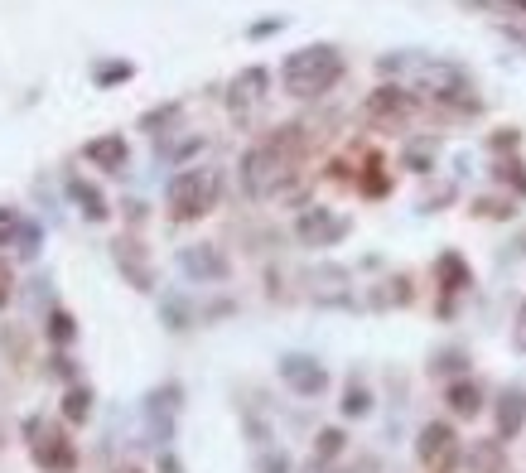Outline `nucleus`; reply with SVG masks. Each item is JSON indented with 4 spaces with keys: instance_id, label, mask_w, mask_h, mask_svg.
Here are the masks:
<instances>
[{
    "instance_id": "f257e3e1",
    "label": "nucleus",
    "mask_w": 526,
    "mask_h": 473,
    "mask_svg": "<svg viewBox=\"0 0 526 473\" xmlns=\"http://www.w3.org/2000/svg\"><path fill=\"white\" fill-rule=\"evenodd\" d=\"M300 160H305V136L300 126H280L271 140L251 145L242 155V184H247L251 198H276L295 174H300Z\"/></svg>"
},
{
    "instance_id": "f03ea898",
    "label": "nucleus",
    "mask_w": 526,
    "mask_h": 473,
    "mask_svg": "<svg viewBox=\"0 0 526 473\" xmlns=\"http://www.w3.org/2000/svg\"><path fill=\"white\" fill-rule=\"evenodd\" d=\"M343 73H348V63H343V54L333 44H305V49H295L280 63V87H285V97L309 102V97L333 92L343 83Z\"/></svg>"
},
{
    "instance_id": "7ed1b4c3",
    "label": "nucleus",
    "mask_w": 526,
    "mask_h": 473,
    "mask_svg": "<svg viewBox=\"0 0 526 473\" xmlns=\"http://www.w3.org/2000/svg\"><path fill=\"white\" fill-rule=\"evenodd\" d=\"M218 203V174L213 169H179L165 189V208L174 223H198Z\"/></svg>"
},
{
    "instance_id": "20e7f679",
    "label": "nucleus",
    "mask_w": 526,
    "mask_h": 473,
    "mask_svg": "<svg viewBox=\"0 0 526 473\" xmlns=\"http://www.w3.org/2000/svg\"><path fill=\"white\" fill-rule=\"evenodd\" d=\"M416 92H425L430 102H440V107H454V112H478V97H473L469 87V73L459 68V63H420L416 73Z\"/></svg>"
},
{
    "instance_id": "39448f33",
    "label": "nucleus",
    "mask_w": 526,
    "mask_h": 473,
    "mask_svg": "<svg viewBox=\"0 0 526 473\" xmlns=\"http://www.w3.org/2000/svg\"><path fill=\"white\" fill-rule=\"evenodd\" d=\"M25 445H29L34 469H44V473H73L78 469V449H73V440L58 430L54 420L29 416L25 420Z\"/></svg>"
},
{
    "instance_id": "423d86ee",
    "label": "nucleus",
    "mask_w": 526,
    "mask_h": 473,
    "mask_svg": "<svg viewBox=\"0 0 526 473\" xmlns=\"http://www.w3.org/2000/svg\"><path fill=\"white\" fill-rule=\"evenodd\" d=\"M416 459L425 473H454L464 464V440L449 420H430L416 440Z\"/></svg>"
},
{
    "instance_id": "0eeeda50",
    "label": "nucleus",
    "mask_w": 526,
    "mask_h": 473,
    "mask_svg": "<svg viewBox=\"0 0 526 473\" xmlns=\"http://www.w3.org/2000/svg\"><path fill=\"white\" fill-rule=\"evenodd\" d=\"M416 92L401 83H382L377 92H367V102H362V116L372 121V126H382V131H396V126H406L411 116H416Z\"/></svg>"
},
{
    "instance_id": "6e6552de",
    "label": "nucleus",
    "mask_w": 526,
    "mask_h": 473,
    "mask_svg": "<svg viewBox=\"0 0 526 473\" xmlns=\"http://www.w3.org/2000/svg\"><path fill=\"white\" fill-rule=\"evenodd\" d=\"M348 232H353V218H343V213H333V208H305L300 223H295V237H300L305 247H338Z\"/></svg>"
},
{
    "instance_id": "1a4fd4ad",
    "label": "nucleus",
    "mask_w": 526,
    "mask_h": 473,
    "mask_svg": "<svg viewBox=\"0 0 526 473\" xmlns=\"http://www.w3.org/2000/svg\"><path fill=\"white\" fill-rule=\"evenodd\" d=\"M280 382L295 391V396H324L329 372H324V362L305 358V353H285V358H280Z\"/></svg>"
},
{
    "instance_id": "9d476101",
    "label": "nucleus",
    "mask_w": 526,
    "mask_h": 473,
    "mask_svg": "<svg viewBox=\"0 0 526 473\" xmlns=\"http://www.w3.org/2000/svg\"><path fill=\"white\" fill-rule=\"evenodd\" d=\"M83 160L92 169L121 174V169H126V160H131V145H126V136H121V131H111V136H92L83 145Z\"/></svg>"
},
{
    "instance_id": "9b49d317",
    "label": "nucleus",
    "mask_w": 526,
    "mask_h": 473,
    "mask_svg": "<svg viewBox=\"0 0 526 473\" xmlns=\"http://www.w3.org/2000/svg\"><path fill=\"white\" fill-rule=\"evenodd\" d=\"M266 87H271V73L266 68H242L237 78H232V87H227V107H232V116H247L261 97H266Z\"/></svg>"
},
{
    "instance_id": "f8f14e48",
    "label": "nucleus",
    "mask_w": 526,
    "mask_h": 473,
    "mask_svg": "<svg viewBox=\"0 0 526 473\" xmlns=\"http://www.w3.org/2000/svg\"><path fill=\"white\" fill-rule=\"evenodd\" d=\"M111 256H116L121 276L131 280L136 290H155V276H150V261H145V247H140L136 237H116V242H111Z\"/></svg>"
},
{
    "instance_id": "ddd939ff",
    "label": "nucleus",
    "mask_w": 526,
    "mask_h": 473,
    "mask_svg": "<svg viewBox=\"0 0 526 473\" xmlns=\"http://www.w3.org/2000/svg\"><path fill=\"white\" fill-rule=\"evenodd\" d=\"M179 271L194 280H227V256H222L218 247H184L179 251Z\"/></svg>"
},
{
    "instance_id": "4468645a",
    "label": "nucleus",
    "mask_w": 526,
    "mask_h": 473,
    "mask_svg": "<svg viewBox=\"0 0 526 473\" xmlns=\"http://www.w3.org/2000/svg\"><path fill=\"white\" fill-rule=\"evenodd\" d=\"M68 198H73V208L83 213L87 223H107V218H111L107 194H102L92 179H83V174H73V179H68Z\"/></svg>"
},
{
    "instance_id": "2eb2a0df",
    "label": "nucleus",
    "mask_w": 526,
    "mask_h": 473,
    "mask_svg": "<svg viewBox=\"0 0 526 473\" xmlns=\"http://www.w3.org/2000/svg\"><path fill=\"white\" fill-rule=\"evenodd\" d=\"M526 425V387H502L498 396V440H517Z\"/></svg>"
},
{
    "instance_id": "dca6fc26",
    "label": "nucleus",
    "mask_w": 526,
    "mask_h": 473,
    "mask_svg": "<svg viewBox=\"0 0 526 473\" xmlns=\"http://www.w3.org/2000/svg\"><path fill=\"white\" fill-rule=\"evenodd\" d=\"M435 280H440L444 295H464V290L473 285V271H469V261H464L459 251H444L440 261H435Z\"/></svg>"
},
{
    "instance_id": "f3484780",
    "label": "nucleus",
    "mask_w": 526,
    "mask_h": 473,
    "mask_svg": "<svg viewBox=\"0 0 526 473\" xmlns=\"http://www.w3.org/2000/svg\"><path fill=\"white\" fill-rule=\"evenodd\" d=\"M444 401H449V411H454L459 420H473L478 411H483V391H478V382H469V377L449 382V391H444Z\"/></svg>"
},
{
    "instance_id": "a211bd4d",
    "label": "nucleus",
    "mask_w": 526,
    "mask_h": 473,
    "mask_svg": "<svg viewBox=\"0 0 526 473\" xmlns=\"http://www.w3.org/2000/svg\"><path fill=\"white\" fill-rule=\"evenodd\" d=\"M87 416H92V387L73 382V387L63 391V420L68 425H87Z\"/></svg>"
},
{
    "instance_id": "6ab92c4d",
    "label": "nucleus",
    "mask_w": 526,
    "mask_h": 473,
    "mask_svg": "<svg viewBox=\"0 0 526 473\" xmlns=\"http://www.w3.org/2000/svg\"><path fill=\"white\" fill-rule=\"evenodd\" d=\"M131 78H136V63L131 58H102L92 68V83L97 87H116V83H131Z\"/></svg>"
},
{
    "instance_id": "aec40b11",
    "label": "nucleus",
    "mask_w": 526,
    "mask_h": 473,
    "mask_svg": "<svg viewBox=\"0 0 526 473\" xmlns=\"http://www.w3.org/2000/svg\"><path fill=\"white\" fill-rule=\"evenodd\" d=\"M44 338H49L54 348H68V343H78V319H73L68 309H54V314L44 319Z\"/></svg>"
},
{
    "instance_id": "412c9836",
    "label": "nucleus",
    "mask_w": 526,
    "mask_h": 473,
    "mask_svg": "<svg viewBox=\"0 0 526 473\" xmlns=\"http://www.w3.org/2000/svg\"><path fill=\"white\" fill-rule=\"evenodd\" d=\"M358 189H362L367 198L391 194V179H387V169H382V155H367V169L358 174Z\"/></svg>"
},
{
    "instance_id": "4be33fe9",
    "label": "nucleus",
    "mask_w": 526,
    "mask_h": 473,
    "mask_svg": "<svg viewBox=\"0 0 526 473\" xmlns=\"http://www.w3.org/2000/svg\"><path fill=\"white\" fill-rule=\"evenodd\" d=\"M343 445H348V435H343L338 425L319 430V435H314V464H329V459H338V454H343Z\"/></svg>"
},
{
    "instance_id": "5701e85b",
    "label": "nucleus",
    "mask_w": 526,
    "mask_h": 473,
    "mask_svg": "<svg viewBox=\"0 0 526 473\" xmlns=\"http://www.w3.org/2000/svg\"><path fill=\"white\" fill-rule=\"evenodd\" d=\"M367 411H372V391L362 387V382H348V391H343V416L362 420Z\"/></svg>"
},
{
    "instance_id": "b1692460",
    "label": "nucleus",
    "mask_w": 526,
    "mask_h": 473,
    "mask_svg": "<svg viewBox=\"0 0 526 473\" xmlns=\"http://www.w3.org/2000/svg\"><path fill=\"white\" fill-rule=\"evenodd\" d=\"M517 213V203L512 198H473V218H512Z\"/></svg>"
},
{
    "instance_id": "393cba45",
    "label": "nucleus",
    "mask_w": 526,
    "mask_h": 473,
    "mask_svg": "<svg viewBox=\"0 0 526 473\" xmlns=\"http://www.w3.org/2000/svg\"><path fill=\"white\" fill-rule=\"evenodd\" d=\"M459 5H469V10H493V15H517V20H526V0H459Z\"/></svg>"
},
{
    "instance_id": "a878e982",
    "label": "nucleus",
    "mask_w": 526,
    "mask_h": 473,
    "mask_svg": "<svg viewBox=\"0 0 526 473\" xmlns=\"http://www.w3.org/2000/svg\"><path fill=\"white\" fill-rule=\"evenodd\" d=\"M377 305H411V280L406 276L387 280V290H377Z\"/></svg>"
},
{
    "instance_id": "bb28decb",
    "label": "nucleus",
    "mask_w": 526,
    "mask_h": 473,
    "mask_svg": "<svg viewBox=\"0 0 526 473\" xmlns=\"http://www.w3.org/2000/svg\"><path fill=\"white\" fill-rule=\"evenodd\" d=\"M10 242H15V251H20V256H39V227L20 218V227H15V237H10Z\"/></svg>"
},
{
    "instance_id": "cd10ccee",
    "label": "nucleus",
    "mask_w": 526,
    "mask_h": 473,
    "mask_svg": "<svg viewBox=\"0 0 526 473\" xmlns=\"http://www.w3.org/2000/svg\"><path fill=\"white\" fill-rule=\"evenodd\" d=\"M493 174H498L502 184H512L517 194H526V165H522V160H498V169H493Z\"/></svg>"
},
{
    "instance_id": "c85d7f7f",
    "label": "nucleus",
    "mask_w": 526,
    "mask_h": 473,
    "mask_svg": "<svg viewBox=\"0 0 526 473\" xmlns=\"http://www.w3.org/2000/svg\"><path fill=\"white\" fill-rule=\"evenodd\" d=\"M430 165H435V150H430V145H411V150H406V169L430 174Z\"/></svg>"
},
{
    "instance_id": "c756f323",
    "label": "nucleus",
    "mask_w": 526,
    "mask_h": 473,
    "mask_svg": "<svg viewBox=\"0 0 526 473\" xmlns=\"http://www.w3.org/2000/svg\"><path fill=\"white\" fill-rule=\"evenodd\" d=\"M179 116V107L169 102V107H160V112H145L140 116V131H155V126H165V121H174Z\"/></svg>"
},
{
    "instance_id": "7c9ffc66",
    "label": "nucleus",
    "mask_w": 526,
    "mask_h": 473,
    "mask_svg": "<svg viewBox=\"0 0 526 473\" xmlns=\"http://www.w3.org/2000/svg\"><path fill=\"white\" fill-rule=\"evenodd\" d=\"M280 29H285V15H271V20H256L247 34L251 39H271V34H280Z\"/></svg>"
},
{
    "instance_id": "2f4dec72",
    "label": "nucleus",
    "mask_w": 526,
    "mask_h": 473,
    "mask_svg": "<svg viewBox=\"0 0 526 473\" xmlns=\"http://www.w3.org/2000/svg\"><path fill=\"white\" fill-rule=\"evenodd\" d=\"M10 295H15V271H10V261L0 256V309L10 305Z\"/></svg>"
},
{
    "instance_id": "473e14b6",
    "label": "nucleus",
    "mask_w": 526,
    "mask_h": 473,
    "mask_svg": "<svg viewBox=\"0 0 526 473\" xmlns=\"http://www.w3.org/2000/svg\"><path fill=\"white\" fill-rule=\"evenodd\" d=\"M517 145H522V131H512V126L493 136V150H517Z\"/></svg>"
},
{
    "instance_id": "72a5a7b5",
    "label": "nucleus",
    "mask_w": 526,
    "mask_h": 473,
    "mask_svg": "<svg viewBox=\"0 0 526 473\" xmlns=\"http://www.w3.org/2000/svg\"><path fill=\"white\" fill-rule=\"evenodd\" d=\"M15 227H20V218H15L10 208H0V242H10V237H15Z\"/></svg>"
},
{
    "instance_id": "f704fd0d",
    "label": "nucleus",
    "mask_w": 526,
    "mask_h": 473,
    "mask_svg": "<svg viewBox=\"0 0 526 473\" xmlns=\"http://www.w3.org/2000/svg\"><path fill=\"white\" fill-rule=\"evenodd\" d=\"M261 473H290V459H285V454H266V459H261Z\"/></svg>"
},
{
    "instance_id": "c9c22d12",
    "label": "nucleus",
    "mask_w": 526,
    "mask_h": 473,
    "mask_svg": "<svg viewBox=\"0 0 526 473\" xmlns=\"http://www.w3.org/2000/svg\"><path fill=\"white\" fill-rule=\"evenodd\" d=\"M155 473H184V464H179V454H169V449H160V464H155Z\"/></svg>"
},
{
    "instance_id": "e433bc0d",
    "label": "nucleus",
    "mask_w": 526,
    "mask_h": 473,
    "mask_svg": "<svg viewBox=\"0 0 526 473\" xmlns=\"http://www.w3.org/2000/svg\"><path fill=\"white\" fill-rule=\"evenodd\" d=\"M512 343L526 353V300H522V309H517V329H512Z\"/></svg>"
},
{
    "instance_id": "4c0bfd02",
    "label": "nucleus",
    "mask_w": 526,
    "mask_h": 473,
    "mask_svg": "<svg viewBox=\"0 0 526 473\" xmlns=\"http://www.w3.org/2000/svg\"><path fill=\"white\" fill-rule=\"evenodd\" d=\"M49 362H54V372H58V377H73V362L63 358V353H58V358H49Z\"/></svg>"
},
{
    "instance_id": "58836bf2",
    "label": "nucleus",
    "mask_w": 526,
    "mask_h": 473,
    "mask_svg": "<svg viewBox=\"0 0 526 473\" xmlns=\"http://www.w3.org/2000/svg\"><path fill=\"white\" fill-rule=\"evenodd\" d=\"M111 473H140V469L136 464H121V469H111Z\"/></svg>"
}]
</instances>
